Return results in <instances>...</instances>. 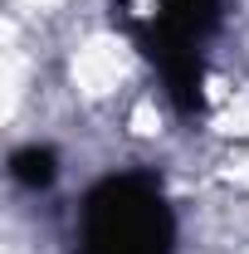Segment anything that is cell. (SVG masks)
Returning <instances> with one entry per match:
<instances>
[{
	"label": "cell",
	"instance_id": "cell-2",
	"mask_svg": "<svg viewBox=\"0 0 249 254\" xmlns=\"http://www.w3.org/2000/svg\"><path fill=\"white\" fill-rule=\"evenodd\" d=\"M15 176L20 181H49L54 176V166H49V152H39V147H30V152H15Z\"/></svg>",
	"mask_w": 249,
	"mask_h": 254
},
{
	"label": "cell",
	"instance_id": "cell-1",
	"mask_svg": "<svg viewBox=\"0 0 249 254\" xmlns=\"http://www.w3.org/2000/svg\"><path fill=\"white\" fill-rule=\"evenodd\" d=\"M176 225L147 176H108L83 210L78 254H171Z\"/></svg>",
	"mask_w": 249,
	"mask_h": 254
}]
</instances>
